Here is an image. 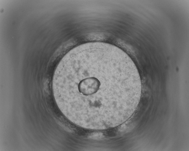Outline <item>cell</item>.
<instances>
[{
	"instance_id": "obj_1",
	"label": "cell",
	"mask_w": 189,
	"mask_h": 151,
	"mask_svg": "<svg viewBox=\"0 0 189 151\" xmlns=\"http://www.w3.org/2000/svg\"><path fill=\"white\" fill-rule=\"evenodd\" d=\"M85 62L80 78L69 88L68 114L93 125L117 120L128 102L132 88L129 70L122 64L103 61Z\"/></svg>"
}]
</instances>
